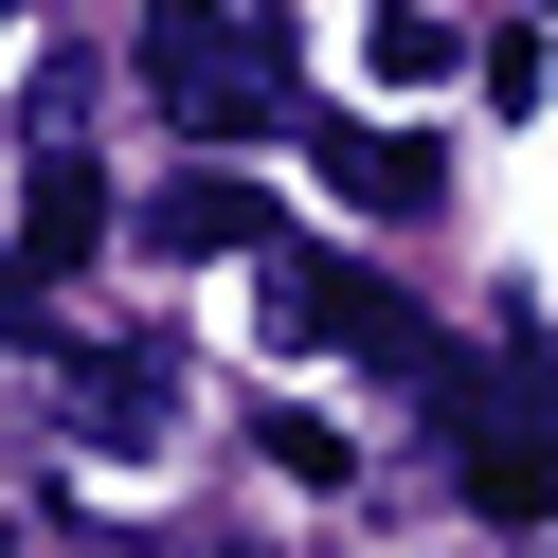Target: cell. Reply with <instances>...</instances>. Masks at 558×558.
Returning <instances> with one entry per match:
<instances>
[{
  "label": "cell",
  "mask_w": 558,
  "mask_h": 558,
  "mask_svg": "<svg viewBox=\"0 0 558 558\" xmlns=\"http://www.w3.org/2000/svg\"><path fill=\"white\" fill-rule=\"evenodd\" d=\"M361 325H378V289L342 253H270V342H289V361L306 342H361Z\"/></svg>",
  "instance_id": "cell-6"
},
{
  "label": "cell",
  "mask_w": 558,
  "mask_h": 558,
  "mask_svg": "<svg viewBox=\"0 0 558 558\" xmlns=\"http://www.w3.org/2000/svg\"><path fill=\"white\" fill-rule=\"evenodd\" d=\"M145 90L181 145H270L289 126V0H145Z\"/></svg>",
  "instance_id": "cell-1"
},
{
  "label": "cell",
  "mask_w": 558,
  "mask_h": 558,
  "mask_svg": "<svg viewBox=\"0 0 558 558\" xmlns=\"http://www.w3.org/2000/svg\"><path fill=\"white\" fill-rule=\"evenodd\" d=\"M0 19H19V0H0Z\"/></svg>",
  "instance_id": "cell-8"
},
{
  "label": "cell",
  "mask_w": 558,
  "mask_h": 558,
  "mask_svg": "<svg viewBox=\"0 0 558 558\" xmlns=\"http://www.w3.org/2000/svg\"><path fill=\"white\" fill-rule=\"evenodd\" d=\"M145 253H162V270H198V253H270V198L234 181V162H181V181L145 198Z\"/></svg>",
  "instance_id": "cell-3"
},
{
  "label": "cell",
  "mask_w": 558,
  "mask_h": 558,
  "mask_svg": "<svg viewBox=\"0 0 558 558\" xmlns=\"http://www.w3.org/2000/svg\"><path fill=\"white\" fill-rule=\"evenodd\" d=\"M54 414L90 450H162L181 433V378H162V342H54Z\"/></svg>",
  "instance_id": "cell-2"
},
{
  "label": "cell",
  "mask_w": 558,
  "mask_h": 558,
  "mask_svg": "<svg viewBox=\"0 0 558 558\" xmlns=\"http://www.w3.org/2000/svg\"><path fill=\"white\" fill-rule=\"evenodd\" d=\"M19 253H37V270H73V253H109V181H90V145H73V126H54V145H37V198H19Z\"/></svg>",
  "instance_id": "cell-4"
},
{
  "label": "cell",
  "mask_w": 558,
  "mask_h": 558,
  "mask_svg": "<svg viewBox=\"0 0 558 558\" xmlns=\"http://www.w3.org/2000/svg\"><path fill=\"white\" fill-rule=\"evenodd\" d=\"M378 73H450V19H433V0H378Z\"/></svg>",
  "instance_id": "cell-7"
},
{
  "label": "cell",
  "mask_w": 558,
  "mask_h": 558,
  "mask_svg": "<svg viewBox=\"0 0 558 558\" xmlns=\"http://www.w3.org/2000/svg\"><path fill=\"white\" fill-rule=\"evenodd\" d=\"M306 162H325L361 217H433V198H450V162H433V145H397V126H325Z\"/></svg>",
  "instance_id": "cell-5"
}]
</instances>
